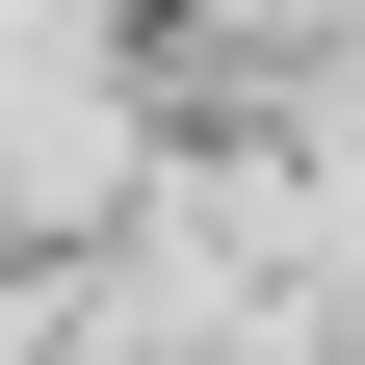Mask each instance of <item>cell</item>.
I'll use <instances>...</instances> for the list:
<instances>
[{
  "mask_svg": "<svg viewBox=\"0 0 365 365\" xmlns=\"http://www.w3.org/2000/svg\"><path fill=\"white\" fill-rule=\"evenodd\" d=\"M130 182V78L78 0H0V209H105Z\"/></svg>",
  "mask_w": 365,
  "mask_h": 365,
  "instance_id": "6da1fadb",
  "label": "cell"
}]
</instances>
